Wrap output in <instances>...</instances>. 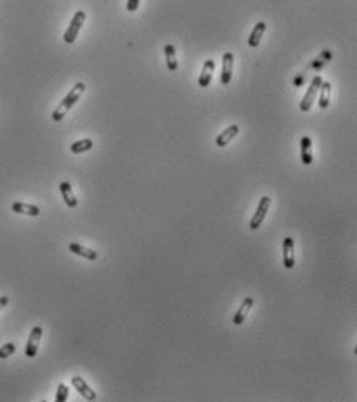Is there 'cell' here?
<instances>
[{
  "mask_svg": "<svg viewBox=\"0 0 357 402\" xmlns=\"http://www.w3.org/2000/svg\"><path fill=\"white\" fill-rule=\"evenodd\" d=\"M233 64H235V56L232 52H227L222 56V70H221V83L224 86H228L232 83L233 77Z\"/></svg>",
  "mask_w": 357,
  "mask_h": 402,
  "instance_id": "8992f818",
  "label": "cell"
},
{
  "mask_svg": "<svg viewBox=\"0 0 357 402\" xmlns=\"http://www.w3.org/2000/svg\"><path fill=\"white\" fill-rule=\"evenodd\" d=\"M68 250H70L72 253L78 255V257H83V258H86V260H89V261H95V260L98 258V253L95 252V250L87 248V247H84V245H81V244H78V242H72V244H68Z\"/></svg>",
  "mask_w": 357,
  "mask_h": 402,
  "instance_id": "7c38bea8",
  "label": "cell"
},
{
  "mask_svg": "<svg viewBox=\"0 0 357 402\" xmlns=\"http://www.w3.org/2000/svg\"><path fill=\"white\" fill-rule=\"evenodd\" d=\"M213 71H215V61L213 59H207L203 62V67H202V71L199 75V87L202 89H207L211 83V78H213Z\"/></svg>",
  "mask_w": 357,
  "mask_h": 402,
  "instance_id": "9c48e42d",
  "label": "cell"
},
{
  "mask_svg": "<svg viewBox=\"0 0 357 402\" xmlns=\"http://www.w3.org/2000/svg\"><path fill=\"white\" fill-rule=\"evenodd\" d=\"M86 92V84L84 83H76L72 89H70V92L65 95V98L62 99V101L59 103V106L53 111V114H52V118H53V121H61V120H64V117L68 114V111L80 101V98L83 96V93Z\"/></svg>",
  "mask_w": 357,
  "mask_h": 402,
  "instance_id": "6da1fadb",
  "label": "cell"
},
{
  "mask_svg": "<svg viewBox=\"0 0 357 402\" xmlns=\"http://www.w3.org/2000/svg\"><path fill=\"white\" fill-rule=\"evenodd\" d=\"M72 385L76 388V391H78L86 400H95L96 399V393L87 385V382L81 378V376H73V378H72Z\"/></svg>",
  "mask_w": 357,
  "mask_h": 402,
  "instance_id": "52a82bcc",
  "label": "cell"
},
{
  "mask_svg": "<svg viewBox=\"0 0 357 402\" xmlns=\"http://www.w3.org/2000/svg\"><path fill=\"white\" fill-rule=\"evenodd\" d=\"M301 81H303V78H298V80L295 81V86H300V84H301Z\"/></svg>",
  "mask_w": 357,
  "mask_h": 402,
  "instance_id": "cb8c5ba5",
  "label": "cell"
},
{
  "mask_svg": "<svg viewBox=\"0 0 357 402\" xmlns=\"http://www.w3.org/2000/svg\"><path fill=\"white\" fill-rule=\"evenodd\" d=\"M266 28H267V25H266L264 22H258L257 25H255L253 30H252V33H250V36H248V47L257 48V47L260 45L261 38H263V34L266 33Z\"/></svg>",
  "mask_w": 357,
  "mask_h": 402,
  "instance_id": "9a60e30c",
  "label": "cell"
},
{
  "mask_svg": "<svg viewBox=\"0 0 357 402\" xmlns=\"http://www.w3.org/2000/svg\"><path fill=\"white\" fill-rule=\"evenodd\" d=\"M68 397V387L65 384H59L58 385V390H56V396H55V400L56 402H65Z\"/></svg>",
  "mask_w": 357,
  "mask_h": 402,
  "instance_id": "44dd1931",
  "label": "cell"
},
{
  "mask_svg": "<svg viewBox=\"0 0 357 402\" xmlns=\"http://www.w3.org/2000/svg\"><path fill=\"white\" fill-rule=\"evenodd\" d=\"M92 148H93V141L90 138H83V140H78V141L72 143L70 151L73 154H83V153L90 151Z\"/></svg>",
  "mask_w": 357,
  "mask_h": 402,
  "instance_id": "d6986e66",
  "label": "cell"
},
{
  "mask_svg": "<svg viewBox=\"0 0 357 402\" xmlns=\"http://www.w3.org/2000/svg\"><path fill=\"white\" fill-rule=\"evenodd\" d=\"M11 210L14 213H19V214H27V216H39L41 214V208L36 207V205H31V204H25V202H14L11 205Z\"/></svg>",
  "mask_w": 357,
  "mask_h": 402,
  "instance_id": "2e32d148",
  "label": "cell"
},
{
  "mask_svg": "<svg viewBox=\"0 0 357 402\" xmlns=\"http://www.w3.org/2000/svg\"><path fill=\"white\" fill-rule=\"evenodd\" d=\"M165 59H166V67L169 71H175L178 64H177V55H175V48L171 44L165 45Z\"/></svg>",
  "mask_w": 357,
  "mask_h": 402,
  "instance_id": "e0dca14e",
  "label": "cell"
},
{
  "mask_svg": "<svg viewBox=\"0 0 357 402\" xmlns=\"http://www.w3.org/2000/svg\"><path fill=\"white\" fill-rule=\"evenodd\" d=\"M8 305V297H0V311Z\"/></svg>",
  "mask_w": 357,
  "mask_h": 402,
  "instance_id": "603a6c76",
  "label": "cell"
},
{
  "mask_svg": "<svg viewBox=\"0 0 357 402\" xmlns=\"http://www.w3.org/2000/svg\"><path fill=\"white\" fill-rule=\"evenodd\" d=\"M253 298L252 297H247L244 301H242V305L239 306V309H238V312L235 314V317H233V324H236V326H239V324H242L244 321H245V318H247V315H248V312H250V309L253 308Z\"/></svg>",
  "mask_w": 357,
  "mask_h": 402,
  "instance_id": "4fadbf2b",
  "label": "cell"
},
{
  "mask_svg": "<svg viewBox=\"0 0 357 402\" xmlns=\"http://www.w3.org/2000/svg\"><path fill=\"white\" fill-rule=\"evenodd\" d=\"M138 5H140V0H127L126 10L129 11V13H135L138 10Z\"/></svg>",
  "mask_w": 357,
  "mask_h": 402,
  "instance_id": "7402d4cb",
  "label": "cell"
},
{
  "mask_svg": "<svg viewBox=\"0 0 357 402\" xmlns=\"http://www.w3.org/2000/svg\"><path fill=\"white\" fill-rule=\"evenodd\" d=\"M59 191L62 194V199H64V202H65L67 207L75 208L76 205H78V199H76V196H75V193L72 190V185L68 182H61Z\"/></svg>",
  "mask_w": 357,
  "mask_h": 402,
  "instance_id": "5bb4252c",
  "label": "cell"
},
{
  "mask_svg": "<svg viewBox=\"0 0 357 402\" xmlns=\"http://www.w3.org/2000/svg\"><path fill=\"white\" fill-rule=\"evenodd\" d=\"M331 83H322L320 86V96H318V106L320 109H326L331 103Z\"/></svg>",
  "mask_w": 357,
  "mask_h": 402,
  "instance_id": "ac0fdd59",
  "label": "cell"
},
{
  "mask_svg": "<svg viewBox=\"0 0 357 402\" xmlns=\"http://www.w3.org/2000/svg\"><path fill=\"white\" fill-rule=\"evenodd\" d=\"M239 134V126L238 124H232V126H228L225 131H222L218 137H216V144L219 146V148H225L228 143H230L236 135Z\"/></svg>",
  "mask_w": 357,
  "mask_h": 402,
  "instance_id": "30bf717a",
  "label": "cell"
},
{
  "mask_svg": "<svg viewBox=\"0 0 357 402\" xmlns=\"http://www.w3.org/2000/svg\"><path fill=\"white\" fill-rule=\"evenodd\" d=\"M300 153H301V163L303 165H311L314 160L312 156V141L309 137H301L300 140Z\"/></svg>",
  "mask_w": 357,
  "mask_h": 402,
  "instance_id": "8fae6325",
  "label": "cell"
},
{
  "mask_svg": "<svg viewBox=\"0 0 357 402\" xmlns=\"http://www.w3.org/2000/svg\"><path fill=\"white\" fill-rule=\"evenodd\" d=\"M41 339H42V328H41V326H34V328L31 330V333H30L27 346H25V356L30 357V359L36 357Z\"/></svg>",
  "mask_w": 357,
  "mask_h": 402,
  "instance_id": "5b68a950",
  "label": "cell"
},
{
  "mask_svg": "<svg viewBox=\"0 0 357 402\" xmlns=\"http://www.w3.org/2000/svg\"><path fill=\"white\" fill-rule=\"evenodd\" d=\"M283 266L286 269L295 266V244L292 238H284L283 241Z\"/></svg>",
  "mask_w": 357,
  "mask_h": 402,
  "instance_id": "ba28073f",
  "label": "cell"
},
{
  "mask_svg": "<svg viewBox=\"0 0 357 402\" xmlns=\"http://www.w3.org/2000/svg\"><path fill=\"white\" fill-rule=\"evenodd\" d=\"M16 353V345L14 343H5L0 348V359H8Z\"/></svg>",
  "mask_w": 357,
  "mask_h": 402,
  "instance_id": "ffe728a7",
  "label": "cell"
},
{
  "mask_svg": "<svg viewBox=\"0 0 357 402\" xmlns=\"http://www.w3.org/2000/svg\"><path fill=\"white\" fill-rule=\"evenodd\" d=\"M84 22H86V13L81 11V10L76 11L75 16H73V19L70 20L68 28L64 33V38H62L65 44H73L76 41V38H78V34H80V31L83 28Z\"/></svg>",
  "mask_w": 357,
  "mask_h": 402,
  "instance_id": "3957f363",
  "label": "cell"
},
{
  "mask_svg": "<svg viewBox=\"0 0 357 402\" xmlns=\"http://www.w3.org/2000/svg\"><path fill=\"white\" fill-rule=\"evenodd\" d=\"M323 80L322 77H314L311 84H309V89L306 90L303 99H301V103H300V111L301 112H309L315 103V99L318 96V92H320V86H322Z\"/></svg>",
  "mask_w": 357,
  "mask_h": 402,
  "instance_id": "7a4b0ae2",
  "label": "cell"
},
{
  "mask_svg": "<svg viewBox=\"0 0 357 402\" xmlns=\"http://www.w3.org/2000/svg\"><path fill=\"white\" fill-rule=\"evenodd\" d=\"M270 204H272V199L269 196H263L261 197L260 204L257 207V213L253 214V217L250 221V230H258L261 227L263 221L266 219V214L269 213Z\"/></svg>",
  "mask_w": 357,
  "mask_h": 402,
  "instance_id": "277c9868",
  "label": "cell"
}]
</instances>
